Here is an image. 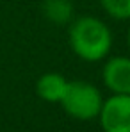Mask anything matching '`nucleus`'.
Segmentation results:
<instances>
[{
	"instance_id": "5",
	"label": "nucleus",
	"mask_w": 130,
	"mask_h": 132,
	"mask_svg": "<svg viewBox=\"0 0 130 132\" xmlns=\"http://www.w3.org/2000/svg\"><path fill=\"white\" fill-rule=\"evenodd\" d=\"M66 86H68V80L61 73L48 71V73H43L38 79V82H36V93L45 102L59 104L63 100V96H64Z\"/></svg>"
},
{
	"instance_id": "1",
	"label": "nucleus",
	"mask_w": 130,
	"mask_h": 132,
	"mask_svg": "<svg viewBox=\"0 0 130 132\" xmlns=\"http://www.w3.org/2000/svg\"><path fill=\"white\" fill-rule=\"evenodd\" d=\"M68 39L75 55L87 63H98L105 59L112 46V34L109 27L100 18L89 14L70 22Z\"/></svg>"
},
{
	"instance_id": "6",
	"label": "nucleus",
	"mask_w": 130,
	"mask_h": 132,
	"mask_svg": "<svg viewBox=\"0 0 130 132\" xmlns=\"http://www.w3.org/2000/svg\"><path fill=\"white\" fill-rule=\"evenodd\" d=\"M43 14L48 22L55 25H66L73 20V2L71 0H45Z\"/></svg>"
},
{
	"instance_id": "4",
	"label": "nucleus",
	"mask_w": 130,
	"mask_h": 132,
	"mask_svg": "<svg viewBox=\"0 0 130 132\" xmlns=\"http://www.w3.org/2000/svg\"><path fill=\"white\" fill-rule=\"evenodd\" d=\"M103 84L112 95H130V57L116 55L103 64Z\"/></svg>"
},
{
	"instance_id": "8",
	"label": "nucleus",
	"mask_w": 130,
	"mask_h": 132,
	"mask_svg": "<svg viewBox=\"0 0 130 132\" xmlns=\"http://www.w3.org/2000/svg\"><path fill=\"white\" fill-rule=\"evenodd\" d=\"M127 41H128V46H130V29H128V34H127Z\"/></svg>"
},
{
	"instance_id": "3",
	"label": "nucleus",
	"mask_w": 130,
	"mask_h": 132,
	"mask_svg": "<svg viewBox=\"0 0 130 132\" xmlns=\"http://www.w3.org/2000/svg\"><path fill=\"white\" fill-rule=\"evenodd\" d=\"M103 132H130V95H112L98 112Z\"/></svg>"
},
{
	"instance_id": "2",
	"label": "nucleus",
	"mask_w": 130,
	"mask_h": 132,
	"mask_svg": "<svg viewBox=\"0 0 130 132\" xmlns=\"http://www.w3.org/2000/svg\"><path fill=\"white\" fill-rule=\"evenodd\" d=\"M63 109L75 120H94L102 109L103 96L100 89L86 80H68L64 96L59 102Z\"/></svg>"
},
{
	"instance_id": "7",
	"label": "nucleus",
	"mask_w": 130,
	"mask_h": 132,
	"mask_svg": "<svg viewBox=\"0 0 130 132\" xmlns=\"http://www.w3.org/2000/svg\"><path fill=\"white\" fill-rule=\"evenodd\" d=\"M103 11L114 20H130V0H100Z\"/></svg>"
}]
</instances>
